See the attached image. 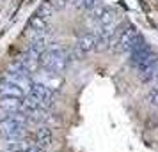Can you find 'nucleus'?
<instances>
[{
  "mask_svg": "<svg viewBox=\"0 0 158 152\" xmlns=\"http://www.w3.org/2000/svg\"><path fill=\"white\" fill-rule=\"evenodd\" d=\"M68 50L64 48H50L44 50L39 57V65L44 71L52 72V74H62L68 69Z\"/></svg>",
  "mask_w": 158,
  "mask_h": 152,
  "instance_id": "nucleus-1",
  "label": "nucleus"
},
{
  "mask_svg": "<svg viewBox=\"0 0 158 152\" xmlns=\"http://www.w3.org/2000/svg\"><path fill=\"white\" fill-rule=\"evenodd\" d=\"M27 126L22 122H16L13 119H4L0 120V134L6 138V140H11V138H27Z\"/></svg>",
  "mask_w": 158,
  "mask_h": 152,
  "instance_id": "nucleus-2",
  "label": "nucleus"
},
{
  "mask_svg": "<svg viewBox=\"0 0 158 152\" xmlns=\"http://www.w3.org/2000/svg\"><path fill=\"white\" fill-rule=\"evenodd\" d=\"M29 94L32 97H36L37 101L41 103V106L44 110H48L52 106V101H53V90H52L46 83L43 81H34L32 83V87H30Z\"/></svg>",
  "mask_w": 158,
  "mask_h": 152,
  "instance_id": "nucleus-3",
  "label": "nucleus"
},
{
  "mask_svg": "<svg viewBox=\"0 0 158 152\" xmlns=\"http://www.w3.org/2000/svg\"><path fill=\"white\" fill-rule=\"evenodd\" d=\"M2 81H9V83H15L18 87H22L23 90H30L34 80L30 78L29 72H13V71H6L2 74Z\"/></svg>",
  "mask_w": 158,
  "mask_h": 152,
  "instance_id": "nucleus-4",
  "label": "nucleus"
},
{
  "mask_svg": "<svg viewBox=\"0 0 158 152\" xmlns=\"http://www.w3.org/2000/svg\"><path fill=\"white\" fill-rule=\"evenodd\" d=\"M140 39H142V37L137 34V30H133V29L124 30L121 36H119V39H117V50L119 51H131L133 46H135Z\"/></svg>",
  "mask_w": 158,
  "mask_h": 152,
  "instance_id": "nucleus-5",
  "label": "nucleus"
},
{
  "mask_svg": "<svg viewBox=\"0 0 158 152\" xmlns=\"http://www.w3.org/2000/svg\"><path fill=\"white\" fill-rule=\"evenodd\" d=\"M52 140H53L52 129H50V127H46V126H41V127H37V129L32 133V138H30L32 145H36V147H41V149H46V147L52 143Z\"/></svg>",
  "mask_w": 158,
  "mask_h": 152,
  "instance_id": "nucleus-6",
  "label": "nucleus"
},
{
  "mask_svg": "<svg viewBox=\"0 0 158 152\" xmlns=\"http://www.w3.org/2000/svg\"><path fill=\"white\" fill-rule=\"evenodd\" d=\"M2 147L7 152H27L32 147V142L27 138H11V140H6Z\"/></svg>",
  "mask_w": 158,
  "mask_h": 152,
  "instance_id": "nucleus-7",
  "label": "nucleus"
},
{
  "mask_svg": "<svg viewBox=\"0 0 158 152\" xmlns=\"http://www.w3.org/2000/svg\"><path fill=\"white\" fill-rule=\"evenodd\" d=\"M0 95L2 97H16V99H23L25 97V90L18 87L15 83L9 81H0Z\"/></svg>",
  "mask_w": 158,
  "mask_h": 152,
  "instance_id": "nucleus-8",
  "label": "nucleus"
},
{
  "mask_svg": "<svg viewBox=\"0 0 158 152\" xmlns=\"http://www.w3.org/2000/svg\"><path fill=\"white\" fill-rule=\"evenodd\" d=\"M0 110H4L6 113L23 111V99H16V97H0Z\"/></svg>",
  "mask_w": 158,
  "mask_h": 152,
  "instance_id": "nucleus-9",
  "label": "nucleus"
},
{
  "mask_svg": "<svg viewBox=\"0 0 158 152\" xmlns=\"http://www.w3.org/2000/svg\"><path fill=\"white\" fill-rule=\"evenodd\" d=\"M77 48H78L84 55L89 53V51L96 50V36H94V34H84V36H80L78 41H77Z\"/></svg>",
  "mask_w": 158,
  "mask_h": 152,
  "instance_id": "nucleus-10",
  "label": "nucleus"
},
{
  "mask_svg": "<svg viewBox=\"0 0 158 152\" xmlns=\"http://www.w3.org/2000/svg\"><path fill=\"white\" fill-rule=\"evenodd\" d=\"M29 25H30V30H34L36 36H46V32H48V23H46V20L41 18L39 14L32 16Z\"/></svg>",
  "mask_w": 158,
  "mask_h": 152,
  "instance_id": "nucleus-11",
  "label": "nucleus"
},
{
  "mask_svg": "<svg viewBox=\"0 0 158 152\" xmlns=\"http://www.w3.org/2000/svg\"><path fill=\"white\" fill-rule=\"evenodd\" d=\"M53 13H55V9H53V6L50 4V0H48V2H43L41 7H39V11H37V14L41 16V18H44V20H48L50 16H53Z\"/></svg>",
  "mask_w": 158,
  "mask_h": 152,
  "instance_id": "nucleus-12",
  "label": "nucleus"
},
{
  "mask_svg": "<svg viewBox=\"0 0 158 152\" xmlns=\"http://www.w3.org/2000/svg\"><path fill=\"white\" fill-rule=\"evenodd\" d=\"M148 103H149L151 106L158 108V87L151 88L149 92H148Z\"/></svg>",
  "mask_w": 158,
  "mask_h": 152,
  "instance_id": "nucleus-13",
  "label": "nucleus"
},
{
  "mask_svg": "<svg viewBox=\"0 0 158 152\" xmlns=\"http://www.w3.org/2000/svg\"><path fill=\"white\" fill-rule=\"evenodd\" d=\"M101 7V0H84V7L87 11H94V9Z\"/></svg>",
  "mask_w": 158,
  "mask_h": 152,
  "instance_id": "nucleus-14",
  "label": "nucleus"
},
{
  "mask_svg": "<svg viewBox=\"0 0 158 152\" xmlns=\"http://www.w3.org/2000/svg\"><path fill=\"white\" fill-rule=\"evenodd\" d=\"M50 4L53 6L55 11H60V9H64L68 6V0H50Z\"/></svg>",
  "mask_w": 158,
  "mask_h": 152,
  "instance_id": "nucleus-15",
  "label": "nucleus"
},
{
  "mask_svg": "<svg viewBox=\"0 0 158 152\" xmlns=\"http://www.w3.org/2000/svg\"><path fill=\"white\" fill-rule=\"evenodd\" d=\"M68 4H71L75 7H84V0H68Z\"/></svg>",
  "mask_w": 158,
  "mask_h": 152,
  "instance_id": "nucleus-16",
  "label": "nucleus"
},
{
  "mask_svg": "<svg viewBox=\"0 0 158 152\" xmlns=\"http://www.w3.org/2000/svg\"><path fill=\"white\" fill-rule=\"evenodd\" d=\"M27 152H46V150H44V149H41V147H36V145H32V147H30Z\"/></svg>",
  "mask_w": 158,
  "mask_h": 152,
  "instance_id": "nucleus-17",
  "label": "nucleus"
},
{
  "mask_svg": "<svg viewBox=\"0 0 158 152\" xmlns=\"http://www.w3.org/2000/svg\"><path fill=\"white\" fill-rule=\"evenodd\" d=\"M156 87H158V81H156Z\"/></svg>",
  "mask_w": 158,
  "mask_h": 152,
  "instance_id": "nucleus-18",
  "label": "nucleus"
}]
</instances>
